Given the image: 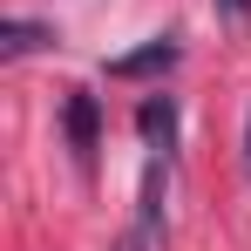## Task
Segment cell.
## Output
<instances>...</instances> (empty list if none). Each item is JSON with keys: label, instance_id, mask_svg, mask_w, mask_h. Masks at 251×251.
Returning <instances> with one entry per match:
<instances>
[{"label": "cell", "instance_id": "6da1fadb", "mask_svg": "<svg viewBox=\"0 0 251 251\" xmlns=\"http://www.w3.org/2000/svg\"><path fill=\"white\" fill-rule=\"evenodd\" d=\"M170 61H176V41H150V48H136V54H116V61H109V75H116V82H143V75H163Z\"/></svg>", "mask_w": 251, "mask_h": 251}, {"label": "cell", "instance_id": "7a4b0ae2", "mask_svg": "<svg viewBox=\"0 0 251 251\" xmlns=\"http://www.w3.org/2000/svg\"><path fill=\"white\" fill-rule=\"evenodd\" d=\"M61 123H68V143H75L82 156H95V143H102V116H95V95H88V88H75V95H68Z\"/></svg>", "mask_w": 251, "mask_h": 251}, {"label": "cell", "instance_id": "3957f363", "mask_svg": "<svg viewBox=\"0 0 251 251\" xmlns=\"http://www.w3.org/2000/svg\"><path fill=\"white\" fill-rule=\"evenodd\" d=\"M136 129H143V143L170 150V143H176V102H170V95H150V102L136 109Z\"/></svg>", "mask_w": 251, "mask_h": 251}, {"label": "cell", "instance_id": "277c9868", "mask_svg": "<svg viewBox=\"0 0 251 251\" xmlns=\"http://www.w3.org/2000/svg\"><path fill=\"white\" fill-rule=\"evenodd\" d=\"M34 48H54V27H41V21H7V27H0V54H7V61H21V54H34Z\"/></svg>", "mask_w": 251, "mask_h": 251}, {"label": "cell", "instance_id": "5b68a950", "mask_svg": "<svg viewBox=\"0 0 251 251\" xmlns=\"http://www.w3.org/2000/svg\"><path fill=\"white\" fill-rule=\"evenodd\" d=\"M217 14L224 21H251V0H217Z\"/></svg>", "mask_w": 251, "mask_h": 251}, {"label": "cell", "instance_id": "8992f818", "mask_svg": "<svg viewBox=\"0 0 251 251\" xmlns=\"http://www.w3.org/2000/svg\"><path fill=\"white\" fill-rule=\"evenodd\" d=\"M245 170H251V116H245Z\"/></svg>", "mask_w": 251, "mask_h": 251}]
</instances>
